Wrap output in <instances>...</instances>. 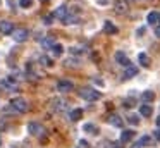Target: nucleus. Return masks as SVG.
Here are the masks:
<instances>
[{"label": "nucleus", "mask_w": 160, "mask_h": 148, "mask_svg": "<svg viewBox=\"0 0 160 148\" xmlns=\"http://www.w3.org/2000/svg\"><path fill=\"white\" fill-rule=\"evenodd\" d=\"M83 50H79V48H76V47H72L71 48V54H74V55H78V54H81Z\"/></svg>", "instance_id": "c756f323"}, {"label": "nucleus", "mask_w": 160, "mask_h": 148, "mask_svg": "<svg viewBox=\"0 0 160 148\" xmlns=\"http://www.w3.org/2000/svg\"><path fill=\"white\" fill-rule=\"evenodd\" d=\"M83 131L84 133H90V134H97V126L95 124H84Z\"/></svg>", "instance_id": "5701e85b"}, {"label": "nucleus", "mask_w": 160, "mask_h": 148, "mask_svg": "<svg viewBox=\"0 0 160 148\" xmlns=\"http://www.w3.org/2000/svg\"><path fill=\"white\" fill-rule=\"evenodd\" d=\"M155 36L160 38V24H158V26H155Z\"/></svg>", "instance_id": "7c9ffc66"}, {"label": "nucleus", "mask_w": 160, "mask_h": 148, "mask_svg": "<svg viewBox=\"0 0 160 148\" xmlns=\"http://www.w3.org/2000/svg\"><path fill=\"white\" fill-rule=\"evenodd\" d=\"M93 81H95V83H97V84H100V86H102V84H103V81H102V79H97V78H95V79H93Z\"/></svg>", "instance_id": "72a5a7b5"}, {"label": "nucleus", "mask_w": 160, "mask_h": 148, "mask_svg": "<svg viewBox=\"0 0 160 148\" xmlns=\"http://www.w3.org/2000/svg\"><path fill=\"white\" fill-rule=\"evenodd\" d=\"M138 74V69L136 67H126V71H124V79H131V78H134V76Z\"/></svg>", "instance_id": "f3484780"}, {"label": "nucleus", "mask_w": 160, "mask_h": 148, "mask_svg": "<svg viewBox=\"0 0 160 148\" xmlns=\"http://www.w3.org/2000/svg\"><path fill=\"white\" fill-rule=\"evenodd\" d=\"M139 114H141L143 117H150L153 114L152 105H141V107H139Z\"/></svg>", "instance_id": "a211bd4d"}, {"label": "nucleus", "mask_w": 160, "mask_h": 148, "mask_svg": "<svg viewBox=\"0 0 160 148\" xmlns=\"http://www.w3.org/2000/svg\"><path fill=\"white\" fill-rule=\"evenodd\" d=\"M40 64L45 65V67H52V65H53V60H52L50 57H47V55H42V57H40Z\"/></svg>", "instance_id": "412c9836"}, {"label": "nucleus", "mask_w": 160, "mask_h": 148, "mask_svg": "<svg viewBox=\"0 0 160 148\" xmlns=\"http://www.w3.org/2000/svg\"><path fill=\"white\" fill-rule=\"evenodd\" d=\"M0 84L4 86V88H9V89H18V84H16L14 78H4L0 81Z\"/></svg>", "instance_id": "9d476101"}, {"label": "nucleus", "mask_w": 160, "mask_h": 148, "mask_svg": "<svg viewBox=\"0 0 160 148\" xmlns=\"http://www.w3.org/2000/svg\"><path fill=\"white\" fill-rule=\"evenodd\" d=\"M29 36L28 29H16L14 33H12V38H14V41H18V43H22V41H26Z\"/></svg>", "instance_id": "39448f33"}, {"label": "nucleus", "mask_w": 160, "mask_h": 148, "mask_svg": "<svg viewBox=\"0 0 160 148\" xmlns=\"http://www.w3.org/2000/svg\"><path fill=\"white\" fill-rule=\"evenodd\" d=\"M42 47H43V48H50V50H52V48L55 47V40H53L52 36L43 38V40H42Z\"/></svg>", "instance_id": "4468645a"}, {"label": "nucleus", "mask_w": 160, "mask_h": 148, "mask_svg": "<svg viewBox=\"0 0 160 148\" xmlns=\"http://www.w3.org/2000/svg\"><path fill=\"white\" fill-rule=\"evenodd\" d=\"M81 117H83V110H81V109L71 110V114H69V119H71V120H74V122H76V120L81 119Z\"/></svg>", "instance_id": "2eb2a0df"}, {"label": "nucleus", "mask_w": 160, "mask_h": 148, "mask_svg": "<svg viewBox=\"0 0 160 148\" xmlns=\"http://www.w3.org/2000/svg\"><path fill=\"white\" fill-rule=\"evenodd\" d=\"M131 148H141V146H139V145H138V143H136V145H132V146H131Z\"/></svg>", "instance_id": "c9c22d12"}, {"label": "nucleus", "mask_w": 160, "mask_h": 148, "mask_svg": "<svg viewBox=\"0 0 160 148\" xmlns=\"http://www.w3.org/2000/svg\"><path fill=\"white\" fill-rule=\"evenodd\" d=\"M79 146H81V148H90V143H88L86 140H81V141H79Z\"/></svg>", "instance_id": "c85d7f7f"}, {"label": "nucleus", "mask_w": 160, "mask_h": 148, "mask_svg": "<svg viewBox=\"0 0 160 148\" xmlns=\"http://www.w3.org/2000/svg\"><path fill=\"white\" fill-rule=\"evenodd\" d=\"M115 60L117 64H121L122 67H131V60L128 59V55L124 52H115Z\"/></svg>", "instance_id": "6e6552de"}, {"label": "nucleus", "mask_w": 160, "mask_h": 148, "mask_svg": "<svg viewBox=\"0 0 160 148\" xmlns=\"http://www.w3.org/2000/svg\"><path fill=\"white\" fill-rule=\"evenodd\" d=\"M143 33H145V28H139V29L138 31H136V34H139V36H141V34Z\"/></svg>", "instance_id": "2f4dec72"}, {"label": "nucleus", "mask_w": 160, "mask_h": 148, "mask_svg": "<svg viewBox=\"0 0 160 148\" xmlns=\"http://www.w3.org/2000/svg\"><path fill=\"white\" fill-rule=\"evenodd\" d=\"M132 138H134V131H131V129H126V131H122V133H121V141H122V143L131 141Z\"/></svg>", "instance_id": "f8f14e48"}, {"label": "nucleus", "mask_w": 160, "mask_h": 148, "mask_svg": "<svg viewBox=\"0 0 160 148\" xmlns=\"http://www.w3.org/2000/svg\"><path fill=\"white\" fill-rule=\"evenodd\" d=\"M72 88H74V84H72V81H69V79H60V81L57 83V89H59L60 93H67Z\"/></svg>", "instance_id": "20e7f679"}, {"label": "nucleus", "mask_w": 160, "mask_h": 148, "mask_svg": "<svg viewBox=\"0 0 160 148\" xmlns=\"http://www.w3.org/2000/svg\"><path fill=\"white\" fill-rule=\"evenodd\" d=\"M53 16H55L57 19H60V21H66L67 16H69V9H67L66 5H60V7H57V9H55Z\"/></svg>", "instance_id": "1a4fd4ad"}, {"label": "nucleus", "mask_w": 160, "mask_h": 148, "mask_svg": "<svg viewBox=\"0 0 160 148\" xmlns=\"http://www.w3.org/2000/svg\"><path fill=\"white\" fill-rule=\"evenodd\" d=\"M146 21H148V24L158 26V24H160V14L158 12H150L148 16H146Z\"/></svg>", "instance_id": "9b49d317"}, {"label": "nucleus", "mask_w": 160, "mask_h": 148, "mask_svg": "<svg viewBox=\"0 0 160 148\" xmlns=\"http://www.w3.org/2000/svg\"><path fill=\"white\" fill-rule=\"evenodd\" d=\"M78 21H79V17H78V16H72V14L69 12V16H67V19L64 21V24H76Z\"/></svg>", "instance_id": "393cba45"}, {"label": "nucleus", "mask_w": 160, "mask_h": 148, "mask_svg": "<svg viewBox=\"0 0 160 148\" xmlns=\"http://www.w3.org/2000/svg\"><path fill=\"white\" fill-rule=\"evenodd\" d=\"M28 133L33 134V136H42V134L45 133V129H43V126L38 122H29L28 124Z\"/></svg>", "instance_id": "7ed1b4c3"}, {"label": "nucleus", "mask_w": 160, "mask_h": 148, "mask_svg": "<svg viewBox=\"0 0 160 148\" xmlns=\"http://www.w3.org/2000/svg\"><path fill=\"white\" fill-rule=\"evenodd\" d=\"M103 31H105L107 34H115L119 29H117V28H115L114 24L110 23V21H105V24H103Z\"/></svg>", "instance_id": "ddd939ff"}, {"label": "nucleus", "mask_w": 160, "mask_h": 148, "mask_svg": "<svg viewBox=\"0 0 160 148\" xmlns=\"http://www.w3.org/2000/svg\"><path fill=\"white\" fill-rule=\"evenodd\" d=\"M153 98H155V93H153V91H143L141 93V100H143V102H146V103L153 102Z\"/></svg>", "instance_id": "aec40b11"}, {"label": "nucleus", "mask_w": 160, "mask_h": 148, "mask_svg": "<svg viewBox=\"0 0 160 148\" xmlns=\"http://www.w3.org/2000/svg\"><path fill=\"white\" fill-rule=\"evenodd\" d=\"M128 122H129V124H132V126H136V124H139V117L132 114V115H129V117H128Z\"/></svg>", "instance_id": "a878e982"}, {"label": "nucleus", "mask_w": 160, "mask_h": 148, "mask_svg": "<svg viewBox=\"0 0 160 148\" xmlns=\"http://www.w3.org/2000/svg\"><path fill=\"white\" fill-rule=\"evenodd\" d=\"M108 122H110L112 126H115V127H122V119L117 115V114H114V115H110V119H108Z\"/></svg>", "instance_id": "6ab92c4d"}, {"label": "nucleus", "mask_w": 160, "mask_h": 148, "mask_svg": "<svg viewBox=\"0 0 160 148\" xmlns=\"http://www.w3.org/2000/svg\"><path fill=\"white\" fill-rule=\"evenodd\" d=\"M52 52H53V55H55V57H60V55L64 54V47L60 43H55V47L52 48Z\"/></svg>", "instance_id": "b1692460"}, {"label": "nucleus", "mask_w": 160, "mask_h": 148, "mask_svg": "<svg viewBox=\"0 0 160 148\" xmlns=\"http://www.w3.org/2000/svg\"><path fill=\"white\" fill-rule=\"evenodd\" d=\"M138 60H139V64H141L143 67H150V64H152V60H150V57L146 54H139Z\"/></svg>", "instance_id": "dca6fc26"}, {"label": "nucleus", "mask_w": 160, "mask_h": 148, "mask_svg": "<svg viewBox=\"0 0 160 148\" xmlns=\"http://www.w3.org/2000/svg\"><path fill=\"white\" fill-rule=\"evenodd\" d=\"M138 145H139V146H148V145H152V138H150V136H141V138H139V140H138Z\"/></svg>", "instance_id": "4be33fe9"}, {"label": "nucleus", "mask_w": 160, "mask_h": 148, "mask_svg": "<svg viewBox=\"0 0 160 148\" xmlns=\"http://www.w3.org/2000/svg\"><path fill=\"white\" fill-rule=\"evenodd\" d=\"M53 19H55V16H53V14H52V16H47L45 19H43V23H45L47 26H48V24H52V21H53Z\"/></svg>", "instance_id": "cd10ccee"}, {"label": "nucleus", "mask_w": 160, "mask_h": 148, "mask_svg": "<svg viewBox=\"0 0 160 148\" xmlns=\"http://www.w3.org/2000/svg\"><path fill=\"white\" fill-rule=\"evenodd\" d=\"M14 31V24L11 21H0V33L2 34H12Z\"/></svg>", "instance_id": "423d86ee"}, {"label": "nucleus", "mask_w": 160, "mask_h": 148, "mask_svg": "<svg viewBox=\"0 0 160 148\" xmlns=\"http://www.w3.org/2000/svg\"><path fill=\"white\" fill-rule=\"evenodd\" d=\"M155 138L160 141V129H157V131H155Z\"/></svg>", "instance_id": "473e14b6"}, {"label": "nucleus", "mask_w": 160, "mask_h": 148, "mask_svg": "<svg viewBox=\"0 0 160 148\" xmlns=\"http://www.w3.org/2000/svg\"><path fill=\"white\" fill-rule=\"evenodd\" d=\"M11 107H12L14 110H18V112H21V114L28 112V109H29L28 102H26L24 98H21V96H18V98H12V100H11Z\"/></svg>", "instance_id": "f03ea898"}, {"label": "nucleus", "mask_w": 160, "mask_h": 148, "mask_svg": "<svg viewBox=\"0 0 160 148\" xmlns=\"http://www.w3.org/2000/svg\"><path fill=\"white\" fill-rule=\"evenodd\" d=\"M157 126H158V129H160V117H157Z\"/></svg>", "instance_id": "f704fd0d"}, {"label": "nucleus", "mask_w": 160, "mask_h": 148, "mask_svg": "<svg viewBox=\"0 0 160 148\" xmlns=\"http://www.w3.org/2000/svg\"><path fill=\"white\" fill-rule=\"evenodd\" d=\"M79 96L83 100H88V102H97V100L102 96V93L97 91V89H93V88H83L79 91Z\"/></svg>", "instance_id": "f257e3e1"}, {"label": "nucleus", "mask_w": 160, "mask_h": 148, "mask_svg": "<svg viewBox=\"0 0 160 148\" xmlns=\"http://www.w3.org/2000/svg\"><path fill=\"white\" fill-rule=\"evenodd\" d=\"M114 10L117 14H126L129 10V5H128V0H115L114 3Z\"/></svg>", "instance_id": "0eeeda50"}, {"label": "nucleus", "mask_w": 160, "mask_h": 148, "mask_svg": "<svg viewBox=\"0 0 160 148\" xmlns=\"http://www.w3.org/2000/svg\"><path fill=\"white\" fill-rule=\"evenodd\" d=\"M19 3H21V7L28 9V7H31V5H33V0H19Z\"/></svg>", "instance_id": "bb28decb"}]
</instances>
